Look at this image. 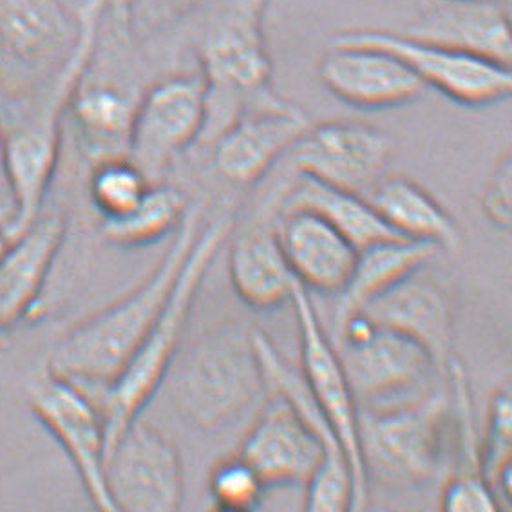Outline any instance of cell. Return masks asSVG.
Listing matches in <instances>:
<instances>
[{
  "mask_svg": "<svg viewBox=\"0 0 512 512\" xmlns=\"http://www.w3.org/2000/svg\"><path fill=\"white\" fill-rule=\"evenodd\" d=\"M200 228V212L190 209L176 230L167 254L143 279L142 285L102 312L76 324L49 351L46 368L89 395L107 388L124 371L162 313Z\"/></svg>",
  "mask_w": 512,
  "mask_h": 512,
  "instance_id": "6da1fadb",
  "label": "cell"
},
{
  "mask_svg": "<svg viewBox=\"0 0 512 512\" xmlns=\"http://www.w3.org/2000/svg\"><path fill=\"white\" fill-rule=\"evenodd\" d=\"M105 4L107 0H86L78 8V35L64 64L40 87L37 100H26L24 114H19L10 127H2L13 200V216L6 225L11 239L20 236L42 214L57 172L62 118L76 87L93 64Z\"/></svg>",
  "mask_w": 512,
  "mask_h": 512,
  "instance_id": "7a4b0ae2",
  "label": "cell"
},
{
  "mask_svg": "<svg viewBox=\"0 0 512 512\" xmlns=\"http://www.w3.org/2000/svg\"><path fill=\"white\" fill-rule=\"evenodd\" d=\"M234 223V214L225 212L207 227L200 228L162 313L143 337L131 361L107 388L91 395L87 393L95 400L104 420L107 453L124 435L125 429L142 417L143 409L149 406L162 388L163 380L167 379L178 357L203 279L227 243Z\"/></svg>",
  "mask_w": 512,
  "mask_h": 512,
  "instance_id": "3957f363",
  "label": "cell"
},
{
  "mask_svg": "<svg viewBox=\"0 0 512 512\" xmlns=\"http://www.w3.org/2000/svg\"><path fill=\"white\" fill-rule=\"evenodd\" d=\"M266 384L254 328L223 323L201 333L172 375V402L201 431H219L245 417Z\"/></svg>",
  "mask_w": 512,
  "mask_h": 512,
  "instance_id": "277c9868",
  "label": "cell"
},
{
  "mask_svg": "<svg viewBox=\"0 0 512 512\" xmlns=\"http://www.w3.org/2000/svg\"><path fill=\"white\" fill-rule=\"evenodd\" d=\"M272 0H230L200 48L207 86V122L201 145H210L239 114L274 100L265 19Z\"/></svg>",
  "mask_w": 512,
  "mask_h": 512,
  "instance_id": "5b68a950",
  "label": "cell"
},
{
  "mask_svg": "<svg viewBox=\"0 0 512 512\" xmlns=\"http://www.w3.org/2000/svg\"><path fill=\"white\" fill-rule=\"evenodd\" d=\"M453 438L449 389L393 408H359V442L364 469L382 482L420 487L446 471Z\"/></svg>",
  "mask_w": 512,
  "mask_h": 512,
  "instance_id": "8992f818",
  "label": "cell"
},
{
  "mask_svg": "<svg viewBox=\"0 0 512 512\" xmlns=\"http://www.w3.org/2000/svg\"><path fill=\"white\" fill-rule=\"evenodd\" d=\"M359 408H393L438 388L446 375L418 344L362 312L333 326L330 337Z\"/></svg>",
  "mask_w": 512,
  "mask_h": 512,
  "instance_id": "52a82bcc",
  "label": "cell"
},
{
  "mask_svg": "<svg viewBox=\"0 0 512 512\" xmlns=\"http://www.w3.org/2000/svg\"><path fill=\"white\" fill-rule=\"evenodd\" d=\"M290 303L294 306L301 337V375L313 400L332 424L348 458L353 478L351 511H364L370 502V478L364 469L359 442V404L308 290L297 283Z\"/></svg>",
  "mask_w": 512,
  "mask_h": 512,
  "instance_id": "ba28073f",
  "label": "cell"
},
{
  "mask_svg": "<svg viewBox=\"0 0 512 512\" xmlns=\"http://www.w3.org/2000/svg\"><path fill=\"white\" fill-rule=\"evenodd\" d=\"M335 40L382 48L399 57L422 80L451 102L464 107H489L512 93L511 67L444 44L391 31H346Z\"/></svg>",
  "mask_w": 512,
  "mask_h": 512,
  "instance_id": "9c48e42d",
  "label": "cell"
},
{
  "mask_svg": "<svg viewBox=\"0 0 512 512\" xmlns=\"http://www.w3.org/2000/svg\"><path fill=\"white\" fill-rule=\"evenodd\" d=\"M207 122V86L200 75L165 78L145 91L134 114L127 158L160 183L174 160L200 143Z\"/></svg>",
  "mask_w": 512,
  "mask_h": 512,
  "instance_id": "30bf717a",
  "label": "cell"
},
{
  "mask_svg": "<svg viewBox=\"0 0 512 512\" xmlns=\"http://www.w3.org/2000/svg\"><path fill=\"white\" fill-rule=\"evenodd\" d=\"M105 487L114 512H176L185 496L180 451L142 417L105 458Z\"/></svg>",
  "mask_w": 512,
  "mask_h": 512,
  "instance_id": "8fae6325",
  "label": "cell"
},
{
  "mask_svg": "<svg viewBox=\"0 0 512 512\" xmlns=\"http://www.w3.org/2000/svg\"><path fill=\"white\" fill-rule=\"evenodd\" d=\"M29 406L51 437L66 451L96 509L114 512L105 487L104 420L95 400L48 368L28 384Z\"/></svg>",
  "mask_w": 512,
  "mask_h": 512,
  "instance_id": "7c38bea8",
  "label": "cell"
},
{
  "mask_svg": "<svg viewBox=\"0 0 512 512\" xmlns=\"http://www.w3.org/2000/svg\"><path fill=\"white\" fill-rule=\"evenodd\" d=\"M393 154V138L373 125L328 122L310 125L285 158L301 176L366 198L386 178Z\"/></svg>",
  "mask_w": 512,
  "mask_h": 512,
  "instance_id": "4fadbf2b",
  "label": "cell"
},
{
  "mask_svg": "<svg viewBox=\"0 0 512 512\" xmlns=\"http://www.w3.org/2000/svg\"><path fill=\"white\" fill-rule=\"evenodd\" d=\"M308 127L303 109L281 96L254 105L210 143L216 171L234 185H252L285 158Z\"/></svg>",
  "mask_w": 512,
  "mask_h": 512,
  "instance_id": "5bb4252c",
  "label": "cell"
},
{
  "mask_svg": "<svg viewBox=\"0 0 512 512\" xmlns=\"http://www.w3.org/2000/svg\"><path fill=\"white\" fill-rule=\"evenodd\" d=\"M324 87L362 111H388L417 102L427 87L386 49L333 40L319 64Z\"/></svg>",
  "mask_w": 512,
  "mask_h": 512,
  "instance_id": "9a60e30c",
  "label": "cell"
},
{
  "mask_svg": "<svg viewBox=\"0 0 512 512\" xmlns=\"http://www.w3.org/2000/svg\"><path fill=\"white\" fill-rule=\"evenodd\" d=\"M76 35L78 17L67 13L62 0H0V66L8 75L48 82Z\"/></svg>",
  "mask_w": 512,
  "mask_h": 512,
  "instance_id": "2e32d148",
  "label": "cell"
},
{
  "mask_svg": "<svg viewBox=\"0 0 512 512\" xmlns=\"http://www.w3.org/2000/svg\"><path fill=\"white\" fill-rule=\"evenodd\" d=\"M361 312L418 344L446 375L453 361V306L446 290L424 274V268L375 297Z\"/></svg>",
  "mask_w": 512,
  "mask_h": 512,
  "instance_id": "e0dca14e",
  "label": "cell"
},
{
  "mask_svg": "<svg viewBox=\"0 0 512 512\" xmlns=\"http://www.w3.org/2000/svg\"><path fill=\"white\" fill-rule=\"evenodd\" d=\"M275 232L295 281L306 290L339 295L359 250L312 210H279Z\"/></svg>",
  "mask_w": 512,
  "mask_h": 512,
  "instance_id": "ac0fdd59",
  "label": "cell"
},
{
  "mask_svg": "<svg viewBox=\"0 0 512 512\" xmlns=\"http://www.w3.org/2000/svg\"><path fill=\"white\" fill-rule=\"evenodd\" d=\"M66 230L64 216L48 212L11 241L0 259V332L15 328L37 308Z\"/></svg>",
  "mask_w": 512,
  "mask_h": 512,
  "instance_id": "d6986e66",
  "label": "cell"
},
{
  "mask_svg": "<svg viewBox=\"0 0 512 512\" xmlns=\"http://www.w3.org/2000/svg\"><path fill=\"white\" fill-rule=\"evenodd\" d=\"M406 35L511 67V17L500 0H431Z\"/></svg>",
  "mask_w": 512,
  "mask_h": 512,
  "instance_id": "ffe728a7",
  "label": "cell"
},
{
  "mask_svg": "<svg viewBox=\"0 0 512 512\" xmlns=\"http://www.w3.org/2000/svg\"><path fill=\"white\" fill-rule=\"evenodd\" d=\"M228 241V272L239 299L257 312H272L290 303L297 281L275 223L239 228L238 232L232 228Z\"/></svg>",
  "mask_w": 512,
  "mask_h": 512,
  "instance_id": "44dd1931",
  "label": "cell"
},
{
  "mask_svg": "<svg viewBox=\"0 0 512 512\" xmlns=\"http://www.w3.org/2000/svg\"><path fill=\"white\" fill-rule=\"evenodd\" d=\"M138 102L140 96L114 82L82 78L67 111L93 163L127 156Z\"/></svg>",
  "mask_w": 512,
  "mask_h": 512,
  "instance_id": "7402d4cb",
  "label": "cell"
},
{
  "mask_svg": "<svg viewBox=\"0 0 512 512\" xmlns=\"http://www.w3.org/2000/svg\"><path fill=\"white\" fill-rule=\"evenodd\" d=\"M366 200L400 238L422 241L451 252L462 245V234L453 216L424 187L409 178H382Z\"/></svg>",
  "mask_w": 512,
  "mask_h": 512,
  "instance_id": "603a6c76",
  "label": "cell"
},
{
  "mask_svg": "<svg viewBox=\"0 0 512 512\" xmlns=\"http://www.w3.org/2000/svg\"><path fill=\"white\" fill-rule=\"evenodd\" d=\"M440 248L422 241L388 239L359 250L350 279L335 301L333 326L341 324L353 313L384 294L408 275L426 268Z\"/></svg>",
  "mask_w": 512,
  "mask_h": 512,
  "instance_id": "cb8c5ba5",
  "label": "cell"
},
{
  "mask_svg": "<svg viewBox=\"0 0 512 512\" xmlns=\"http://www.w3.org/2000/svg\"><path fill=\"white\" fill-rule=\"evenodd\" d=\"M294 209L312 210L319 214L357 250L371 247L380 241L400 238L382 221L377 210L371 207L370 201L364 196L335 189L306 176H301L294 189L286 192L279 205V210Z\"/></svg>",
  "mask_w": 512,
  "mask_h": 512,
  "instance_id": "d4e9b609",
  "label": "cell"
},
{
  "mask_svg": "<svg viewBox=\"0 0 512 512\" xmlns=\"http://www.w3.org/2000/svg\"><path fill=\"white\" fill-rule=\"evenodd\" d=\"M189 210L180 190L154 183L131 212L122 218L102 221L100 234L111 247L124 250L151 247L167 236H174Z\"/></svg>",
  "mask_w": 512,
  "mask_h": 512,
  "instance_id": "484cf974",
  "label": "cell"
},
{
  "mask_svg": "<svg viewBox=\"0 0 512 512\" xmlns=\"http://www.w3.org/2000/svg\"><path fill=\"white\" fill-rule=\"evenodd\" d=\"M505 384L494 391L489 404L485 440H482V473L500 511L512 507V399Z\"/></svg>",
  "mask_w": 512,
  "mask_h": 512,
  "instance_id": "4316f807",
  "label": "cell"
},
{
  "mask_svg": "<svg viewBox=\"0 0 512 512\" xmlns=\"http://www.w3.org/2000/svg\"><path fill=\"white\" fill-rule=\"evenodd\" d=\"M151 181L127 156L93 163L89 198L102 221L125 216L143 200Z\"/></svg>",
  "mask_w": 512,
  "mask_h": 512,
  "instance_id": "83f0119b",
  "label": "cell"
},
{
  "mask_svg": "<svg viewBox=\"0 0 512 512\" xmlns=\"http://www.w3.org/2000/svg\"><path fill=\"white\" fill-rule=\"evenodd\" d=\"M265 491L261 476L239 453L219 460L210 471V502L218 511H254L263 502Z\"/></svg>",
  "mask_w": 512,
  "mask_h": 512,
  "instance_id": "f1b7e54d",
  "label": "cell"
},
{
  "mask_svg": "<svg viewBox=\"0 0 512 512\" xmlns=\"http://www.w3.org/2000/svg\"><path fill=\"white\" fill-rule=\"evenodd\" d=\"M480 205L494 227L509 230L512 225V160L507 152L485 180Z\"/></svg>",
  "mask_w": 512,
  "mask_h": 512,
  "instance_id": "f546056e",
  "label": "cell"
},
{
  "mask_svg": "<svg viewBox=\"0 0 512 512\" xmlns=\"http://www.w3.org/2000/svg\"><path fill=\"white\" fill-rule=\"evenodd\" d=\"M442 509L446 512L500 511L489 485L485 482H449L442 489Z\"/></svg>",
  "mask_w": 512,
  "mask_h": 512,
  "instance_id": "4dcf8cb0",
  "label": "cell"
},
{
  "mask_svg": "<svg viewBox=\"0 0 512 512\" xmlns=\"http://www.w3.org/2000/svg\"><path fill=\"white\" fill-rule=\"evenodd\" d=\"M194 0H124L125 13L133 19H165L187 10Z\"/></svg>",
  "mask_w": 512,
  "mask_h": 512,
  "instance_id": "1f68e13d",
  "label": "cell"
},
{
  "mask_svg": "<svg viewBox=\"0 0 512 512\" xmlns=\"http://www.w3.org/2000/svg\"><path fill=\"white\" fill-rule=\"evenodd\" d=\"M13 216V200H11L8 174H6V160H4V134L0 127V223L8 225Z\"/></svg>",
  "mask_w": 512,
  "mask_h": 512,
  "instance_id": "d6a6232c",
  "label": "cell"
},
{
  "mask_svg": "<svg viewBox=\"0 0 512 512\" xmlns=\"http://www.w3.org/2000/svg\"><path fill=\"white\" fill-rule=\"evenodd\" d=\"M11 241H13V239L10 238V234H8V230L4 227V223H0V259L8 252Z\"/></svg>",
  "mask_w": 512,
  "mask_h": 512,
  "instance_id": "836d02e7",
  "label": "cell"
}]
</instances>
